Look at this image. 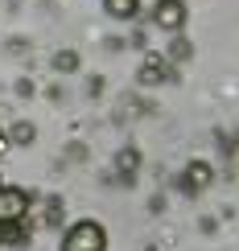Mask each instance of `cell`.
Returning <instances> with one entry per match:
<instances>
[{"mask_svg":"<svg viewBox=\"0 0 239 251\" xmlns=\"http://www.w3.org/2000/svg\"><path fill=\"white\" fill-rule=\"evenodd\" d=\"M103 247H107V231L99 223H91V218L75 223L62 239V251H103Z\"/></svg>","mask_w":239,"mask_h":251,"instance_id":"cell-1","label":"cell"},{"mask_svg":"<svg viewBox=\"0 0 239 251\" xmlns=\"http://www.w3.org/2000/svg\"><path fill=\"white\" fill-rule=\"evenodd\" d=\"M25 214H29L25 190H0V223H21Z\"/></svg>","mask_w":239,"mask_h":251,"instance_id":"cell-2","label":"cell"},{"mask_svg":"<svg viewBox=\"0 0 239 251\" xmlns=\"http://www.w3.org/2000/svg\"><path fill=\"white\" fill-rule=\"evenodd\" d=\"M153 17H157V25H161V29H182V21H186V4H182V0H157Z\"/></svg>","mask_w":239,"mask_h":251,"instance_id":"cell-3","label":"cell"},{"mask_svg":"<svg viewBox=\"0 0 239 251\" xmlns=\"http://www.w3.org/2000/svg\"><path fill=\"white\" fill-rule=\"evenodd\" d=\"M186 181H190V185H206V181H211V165H206V161H194L190 169H186Z\"/></svg>","mask_w":239,"mask_h":251,"instance_id":"cell-4","label":"cell"},{"mask_svg":"<svg viewBox=\"0 0 239 251\" xmlns=\"http://www.w3.org/2000/svg\"><path fill=\"white\" fill-rule=\"evenodd\" d=\"M140 8V0H107V13L111 17H132Z\"/></svg>","mask_w":239,"mask_h":251,"instance_id":"cell-5","label":"cell"}]
</instances>
